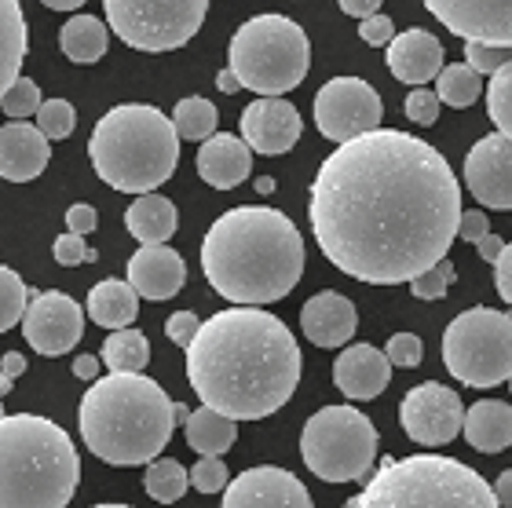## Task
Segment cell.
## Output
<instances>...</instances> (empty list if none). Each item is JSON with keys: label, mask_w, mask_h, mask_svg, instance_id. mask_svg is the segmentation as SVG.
<instances>
[{"label": "cell", "mask_w": 512, "mask_h": 508, "mask_svg": "<svg viewBox=\"0 0 512 508\" xmlns=\"http://www.w3.org/2000/svg\"><path fill=\"white\" fill-rule=\"evenodd\" d=\"M406 117H410L414 125H436L439 96L432 88H414V92L406 96Z\"/></svg>", "instance_id": "cell-44"}, {"label": "cell", "mask_w": 512, "mask_h": 508, "mask_svg": "<svg viewBox=\"0 0 512 508\" xmlns=\"http://www.w3.org/2000/svg\"><path fill=\"white\" fill-rule=\"evenodd\" d=\"M187 282V264L169 245H139L128 260V286L143 300H172Z\"/></svg>", "instance_id": "cell-19"}, {"label": "cell", "mask_w": 512, "mask_h": 508, "mask_svg": "<svg viewBox=\"0 0 512 508\" xmlns=\"http://www.w3.org/2000/svg\"><path fill=\"white\" fill-rule=\"evenodd\" d=\"M11 384H15V381H11L8 373H0V399H4V395L11 392Z\"/></svg>", "instance_id": "cell-58"}, {"label": "cell", "mask_w": 512, "mask_h": 508, "mask_svg": "<svg viewBox=\"0 0 512 508\" xmlns=\"http://www.w3.org/2000/svg\"><path fill=\"white\" fill-rule=\"evenodd\" d=\"M256 191L271 194V191H275V180H271V176H260V180H256Z\"/></svg>", "instance_id": "cell-57"}, {"label": "cell", "mask_w": 512, "mask_h": 508, "mask_svg": "<svg viewBox=\"0 0 512 508\" xmlns=\"http://www.w3.org/2000/svg\"><path fill=\"white\" fill-rule=\"evenodd\" d=\"M227 66L256 96H286L308 77V33L286 15H256L231 37Z\"/></svg>", "instance_id": "cell-8"}, {"label": "cell", "mask_w": 512, "mask_h": 508, "mask_svg": "<svg viewBox=\"0 0 512 508\" xmlns=\"http://www.w3.org/2000/svg\"><path fill=\"white\" fill-rule=\"evenodd\" d=\"M388 381H392V362L374 344H352L333 359V384L348 399H359V403L377 399Z\"/></svg>", "instance_id": "cell-22"}, {"label": "cell", "mask_w": 512, "mask_h": 508, "mask_svg": "<svg viewBox=\"0 0 512 508\" xmlns=\"http://www.w3.org/2000/svg\"><path fill=\"white\" fill-rule=\"evenodd\" d=\"M59 44H63L66 59H74V63H99L107 55L110 33L96 15H74L59 33Z\"/></svg>", "instance_id": "cell-30"}, {"label": "cell", "mask_w": 512, "mask_h": 508, "mask_svg": "<svg viewBox=\"0 0 512 508\" xmlns=\"http://www.w3.org/2000/svg\"><path fill=\"white\" fill-rule=\"evenodd\" d=\"M220 508H315L308 487L293 472L275 465H256L224 487Z\"/></svg>", "instance_id": "cell-17"}, {"label": "cell", "mask_w": 512, "mask_h": 508, "mask_svg": "<svg viewBox=\"0 0 512 508\" xmlns=\"http://www.w3.org/2000/svg\"><path fill=\"white\" fill-rule=\"evenodd\" d=\"M439 103L454 106V110H465L476 99L483 96V74H476L469 63H454L439 70V85H436Z\"/></svg>", "instance_id": "cell-32"}, {"label": "cell", "mask_w": 512, "mask_h": 508, "mask_svg": "<svg viewBox=\"0 0 512 508\" xmlns=\"http://www.w3.org/2000/svg\"><path fill=\"white\" fill-rule=\"evenodd\" d=\"M187 381L202 406L260 421L293 399L300 384L297 337L282 318L238 304L205 318L187 344Z\"/></svg>", "instance_id": "cell-2"}, {"label": "cell", "mask_w": 512, "mask_h": 508, "mask_svg": "<svg viewBox=\"0 0 512 508\" xmlns=\"http://www.w3.org/2000/svg\"><path fill=\"white\" fill-rule=\"evenodd\" d=\"M41 88H37V81H30V77H15V85L0 96V110L11 117V121H26V117H37V110H41Z\"/></svg>", "instance_id": "cell-37"}, {"label": "cell", "mask_w": 512, "mask_h": 508, "mask_svg": "<svg viewBox=\"0 0 512 508\" xmlns=\"http://www.w3.org/2000/svg\"><path fill=\"white\" fill-rule=\"evenodd\" d=\"M509 388H512V377H509Z\"/></svg>", "instance_id": "cell-61"}, {"label": "cell", "mask_w": 512, "mask_h": 508, "mask_svg": "<svg viewBox=\"0 0 512 508\" xmlns=\"http://www.w3.org/2000/svg\"><path fill=\"white\" fill-rule=\"evenodd\" d=\"M388 70L403 85H428L443 70V44L428 30H403L388 41Z\"/></svg>", "instance_id": "cell-24"}, {"label": "cell", "mask_w": 512, "mask_h": 508, "mask_svg": "<svg viewBox=\"0 0 512 508\" xmlns=\"http://www.w3.org/2000/svg\"><path fill=\"white\" fill-rule=\"evenodd\" d=\"M461 432L469 439L472 450L480 454H502L512 446V406L498 399H483L465 410Z\"/></svg>", "instance_id": "cell-25"}, {"label": "cell", "mask_w": 512, "mask_h": 508, "mask_svg": "<svg viewBox=\"0 0 512 508\" xmlns=\"http://www.w3.org/2000/svg\"><path fill=\"white\" fill-rule=\"evenodd\" d=\"M99 366H103V359H96V355H77V359H74V377H77V381H96Z\"/></svg>", "instance_id": "cell-51"}, {"label": "cell", "mask_w": 512, "mask_h": 508, "mask_svg": "<svg viewBox=\"0 0 512 508\" xmlns=\"http://www.w3.org/2000/svg\"><path fill=\"white\" fill-rule=\"evenodd\" d=\"M491 231V223H487V212H480V209H461V220H458V234H461V242H480L483 234Z\"/></svg>", "instance_id": "cell-47"}, {"label": "cell", "mask_w": 512, "mask_h": 508, "mask_svg": "<svg viewBox=\"0 0 512 508\" xmlns=\"http://www.w3.org/2000/svg\"><path fill=\"white\" fill-rule=\"evenodd\" d=\"M194 169H198V176L209 187L231 191V187L249 180V172H253V150H249L246 139L231 136V132H213L209 139H202Z\"/></svg>", "instance_id": "cell-23"}, {"label": "cell", "mask_w": 512, "mask_h": 508, "mask_svg": "<svg viewBox=\"0 0 512 508\" xmlns=\"http://www.w3.org/2000/svg\"><path fill=\"white\" fill-rule=\"evenodd\" d=\"M465 187L483 209H512V136H483L465 158Z\"/></svg>", "instance_id": "cell-16"}, {"label": "cell", "mask_w": 512, "mask_h": 508, "mask_svg": "<svg viewBox=\"0 0 512 508\" xmlns=\"http://www.w3.org/2000/svg\"><path fill=\"white\" fill-rule=\"evenodd\" d=\"M487 114L498 125L502 136H512V59L491 74V88H487Z\"/></svg>", "instance_id": "cell-36"}, {"label": "cell", "mask_w": 512, "mask_h": 508, "mask_svg": "<svg viewBox=\"0 0 512 508\" xmlns=\"http://www.w3.org/2000/svg\"><path fill=\"white\" fill-rule=\"evenodd\" d=\"M300 329L315 348H344L359 329V311L348 297L326 289L300 307Z\"/></svg>", "instance_id": "cell-21"}, {"label": "cell", "mask_w": 512, "mask_h": 508, "mask_svg": "<svg viewBox=\"0 0 512 508\" xmlns=\"http://www.w3.org/2000/svg\"><path fill=\"white\" fill-rule=\"evenodd\" d=\"M183 432H187V446L198 457H224L238 439V421L213 406H198L183 421Z\"/></svg>", "instance_id": "cell-27"}, {"label": "cell", "mask_w": 512, "mask_h": 508, "mask_svg": "<svg viewBox=\"0 0 512 508\" xmlns=\"http://www.w3.org/2000/svg\"><path fill=\"white\" fill-rule=\"evenodd\" d=\"M30 52V33L19 0H0V96L15 85L22 59Z\"/></svg>", "instance_id": "cell-28"}, {"label": "cell", "mask_w": 512, "mask_h": 508, "mask_svg": "<svg viewBox=\"0 0 512 508\" xmlns=\"http://www.w3.org/2000/svg\"><path fill=\"white\" fill-rule=\"evenodd\" d=\"M92 508H132V505H118V501H107V505H92Z\"/></svg>", "instance_id": "cell-59"}, {"label": "cell", "mask_w": 512, "mask_h": 508, "mask_svg": "<svg viewBox=\"0 0 512 508\" xmlns=\"http://www.w3.org/2000/svg\"><path fill=\"white\" fill-rule=\"evenodd\" d=\"M26 304H30V289L11 267L0 264V333H8L22 322L26 315Z\"/></svg>", "instance_id": "cell-35"}, {"label": "cell", "mask_w": 512, "mask_h": 508, "mask_svg": "<svg viewBox=\"0 0 512 508\" xmlns=\"http://www.w3.org/2000/svg\"><path fill=\"white\" fill-rule=\"evenodd\" d=\"M308 220L337 271L370 286H403L450 253L461 183L432 143L374 128L337 143L319 165Z\"/></svg>", "instance_id": "cell-1"}, {"label": "cell", "mask_w": 512, "mask_h": 508, "mask_svg": "<svg viewBox=\"0 0 512 508\" xmlns=\"http://www.w3.org/2000/svg\"><path fill=\"white\" fill-rule=\"evenodd\" d=\"M22 337L37 355H48V359L74 351L81 344V337H85L81 304L74 297L59 293V289L37 293L26 304V315H22Z\"/></svg>", "instance_id": "cell-14"}, {"label": "cell", "mask_w": 512, "mask_h": 508, "mask_svg": "<svg viewBox=\"0 0 512 508\" xmlns=\"http://www.w3.org/2000/svg\"><path fill=\"white\" fill-rule=\"evenodd\" d=\"M202 271L231 304H275L304 275V238L286 212L238 205L205 231Z\"/></svg>", "instance_id": "cell-3"}, {"label": "cell", "mask_w": 512, "mask_h": 508, "mask_svg": "<svg viewBox=\"0 0 512 508\" xmlns=\"http://www.w3.org/2000/svg\"><path fill=\"white\" fill-rule=\"evenodd\" d=\"M300 128L304 125H300L297 106L278 96H260L242 110V139L264 158H278L297 147Z\"/></svg>", "instance_id": "cell-18"}, {"label": "cell", "mask_w": 512, "mask_h": 508, "mask_svg": "<svg viewBox=\"0 0 512 508\" xmlns=\"http://www.w3.org/2000/svg\"><path fill=\"white\" fill-rule=\"evenodd\" d=\"M300 457L322 483H355L374 472L377 428L355 406H322L300 432Z\"/></svg>", "instance_id": "cell-9"}, {"label": "cell", "mask_w": 512, "mask_h": 508, "mask_svg": "<svg viewBox=\"0 0 512 508\" xmlns=\"http://www.w3.org/2000/svg\"><path fill=\"white\" fill-rule=\"evenodd\" d=\"M494 286H498V297L512 307V242L502 249V256L494 260Z\"/></svg>", "instance_id": "cell-48"}, {"label": "cell", "mask_w": 512, "mask_h": 508, "mask_svg": "<svg viewBox=\"0 0 512 508\" xmlns=\"http://www.w3.org/2000/svg\"><path fill=\"white\" fill-rule=\"evenodd\" d=\"M88 158L114 191L150 194L180 165V132L158 106L121 103L96 121Z\"/></svg>", "instance_id": "cell-6"}, {"label": "cell", "mask_w": 512, "mask_h": 508, "mask_svg": "<svg viewBox=\"0 0 512 508\" xmlns=\"http://www.w3.org/2000/svg\"><path fill=\"white\" fill-rule=\"evenodd\" d=\"M0 373H8L11 381L22 377V373H26V359H22V351H8V355L0 359Z\"/></svg>", "instance_id": "cell-53"}, {"label": "cell", "mask_w": 512, "mask_h": 508, "mask_svg": "<svg viewBox=\"0 0 512 508\" xmlns=\"http://www.w3.org/2000/svg\"><path fill=\"white\" fill-rule=\"evenodd\" d=\"M41 4H48V8H55V11H74V8H81L85 0H41Z\"/></svg>", "instance_id": "cell-56"}, {"label": "cell", "mask_w": 512, "mask_h": 508, "mask_svg": "<svg viewBox=\"0 0 512 508\" xmlns=\"http://www.w3.org/2000/svg\"><path fill=\"white\" fill-rule=\"evenodd\" d=\"M450 377L469 388H498L512 377V315L494 307L461 311L443 333Z\"/></svg>", "instance_id": "cell-10"}, {"label": "cell", "mask_w": 512, "mask_h": 508, "mask_svg": "<svg viewBox=\"0 0 512 508\" xmlns=\"http://www.w3.org/2000/svg\"><path fill=\"white\" fill-rule=\"evenodd\" d=\"M0 417H4V406H0Z\"/></svg>", "instance_id": "cell-60"}, {"label": "cell", "mask_w": 512, "mask_h": 508, "mask_svg": "<svg viewBox=\"0 0 512 508\" xmlns=\"http://www.w3.org/2000/svg\"><path fill=\"white\" fill-rule=\"evenodd\" d=\"M425 8L461 41L512 48V0H425Z\"/></svg>", "instance_id": "cell-15"}, {"label": "cell", "mask_w": 512, "mask_h": 508, "mask_svg": "<svg viewBox=\"0 0 512 508\" xmlns=\"http://www.w3.org/2000/svg\"><path fill=\"white\" fill-rule=\"evenodd\" d=\"M231 479H227L224 457H198V465L191 468V487L198 494H220Z\"/></svg>", "instance_id": "cell-41"}, {"label": "cell", "mask_w": 512, "mask_h": 508, "mask_svg": "<svg viewBox=\"0 0 512 508\" xmlns=\"http://www.w3.org/2000/svg\"><path fill=\"white\" fill-rule=\"evenodd\" d=\"M341 4L344 15H352V19H366V15H377L381 8V0H337Z\"/></svg>", "instance_id": "cell-50"}, {"label": "cell", "mask_w": 512, "mask_h": 508, "mask_svg": "<svg viewBox=\"0 0 512 508\" xmlns=\"http://www.w3.org/2000/svg\"><path fill=\"white\" fill-rule=\"evenodd\" d=\"M99 253L85 242V234L66 231L55 238V264L63 267H77V264H96Z\"/></svg>", "instance_id": "cell-43"}, {"label": "cell", "mask_w": 512, "mask_h": 508, "mask_svg": "<svg viewBox=\"0 0 512 508\" xmlns=\"http://www.w3.org/2000/svg\"><path fill=\"white\" fill-rule=\"evenodd\" d=\"M216 106L202 96H191V99H180L176 110H172V125L180 132V139H191V143H202L216 132Z\"/></svg>", "instance_id": "cell-34"}, {"label": "cell", "mask_w": 512, "mask_h": 508, "mask_svg": "<svg viewBox=\"0 0 512 508\" xmlns=\"http://www.w3.org/2000/svg\"><path fill=\"white\" fill-rule=\"evenodd\" d=\"M512 48H502V44H483V41H465V63L476 70V74H494L502 70L512 59Z\"/></svg>", "instance_id": "cell-40"}, {"label": "cell", "mask_w": 512, "mask_h": 508, "mask_svg": "<svg viewBox=\"0 0 512 508\" xmlns=\"http://www.w3.org/2000/svg\"><path fill=\"white\" fill-rule=\"evenodd\" d=\"M384 355H388L392 366L414 370V366H421V359H425V344H421L417 333H395V337H388V344H384Z\"/></svg>", "instance_id": "cell-42"}, {"label": "cell", "mask_w": 512, "mask_h": 508, "mask_svg": "<svg viewBox=\"0 0 512 508\" xmlns=\"http://www.w3.org/2000/svg\"><path fill=\"white\" fill-rule=\"evenodd\" d=\"M399 421L417 446H447L450 439H458L461 424H465L461 395L436 381L417 384L399 403Z\"/></svg>", "instance_id": "cell-13"}, {"label": "cell", "mask_w": 512, "mask_h": 508, "mask_svg": "<svg viewBox=\"0 0 512 508\" xmlns=\"http://www.w3.org/2000/svg\"><path fill=\"white\" fill-rule=\"evenodd\" d=\"M81 483L74 439L48 417H0V508H66Z\"/></svg>", "instance_id": "cell-5"}, {"label": "cell", "mask_w": 512, "mask_h": 508, "mask_svg": "<svg viewBox=\"0 0 512 508\" xmlns=\"http://www.w3.org/2000/svg\"><path fill=\"white\" fill-rule=\"evenodd\" d=\"M359 37L366 44L381 48V44H388L395 37V22L388 15H366V19H359Z\"/></svg>", "instance_id": "cell-45"}, {"label": "cell", "mask_w": 512, "mask_h": 508, "mask_svg": "<svg viewBox=\"0 0 512 508\" xmlns=\"http://www.w3.org/2000/svg\"><path fill=\"white\" fill-rule=\"evenodd\" d=\"M74 125H77V114L70 99H48V103H41V110H37V128H41L48 139H66L74 132Z\"/></svg>", "instance_id": "cell-39"}, {"label": "cell", "mask_w": 512, "mask_h": 508, "mask_svg": "<svg viewBox=\"0 0 512 508\" xmlns=\"http://www.w3.org/2000/svg\"><path fill=\"white\" fill-rule=\"evenodd\" d=\"M99 227V212L92 205H70L66 209V231L74 234H92Z\"/></svg>", "instance_id": "cell-49"}, {"label": "cell", "mask_w": 512, "mask_h": 508, "mask_svg": "<svg viewBox=\"0 0 512 508\" xmlns=\"http://www.w3.org/2000/svg\"><path fill=\"white\" fill-rule=\"evenodd\" d=\"M110 30L139 52H176L202 30L209 0H103Z\"/></svg>", "instance_id": "cell-11"}, {"label": "cell", "mask_w": 512, "mask_h": 508, "mask_svg": "<svg viewBox=\"0 0 512 508\" xmlns=\"http://www.w3.org/2000/svg\"><path fill=\"white\" fill-rule=\"evenodd\" d=\"M344 508H502L494 487L476 472L443 454L384 457L366 487Z\"/></svg>", "instance_id": "cell-7"}, {"label": "cell", "mask_w": 512, "mask_h": 508, "mask_svg": "<svg viewBox=\"0 0 512 508\" xmlns=\"http://www.w3.org/2000/svg\"><path fill=\"white\" fill-rule=\"evenodd\" d=\"M81 439L99 461L118 468L150 465L169 446L176 410L158 381L143 373H107L85 392Z\"/></svg>", "instance_id": "cell-4"}, {"label": "cell", "mask_w": 512, "mask_h": 508, "mask_svg": "<svg viewBox=\"0 0 512 508\" xmlns=\"http://www.w3.org/2000/svg\"><path fill=\"white\" fill-rule=\"evenodd\" d=\"M198 326H202V322H198V315H194V311H176V315L165 322V333H169L172 344L187 348V344L194 340V333H198Z\"/></svg>", "instance_id": "cell-46"}, {"label": "cell", "mask_w": 512, "mask_h": 508, "mask_svg": "<svg viewBox=\"0 0 512 508\" xmlns=\"http://www.w3.org/2000/svg\"><path fill=\"white\" fill-rule=\"evenodd\" d=\"M99 359H103V366H107L110 373H143L150 362V340L132 326L114 329V333L103 340Z\"/></svg>", "instance_id": "cell-31"}, {"label": "cell", "mask_w": 512, "mask_h": 508, "mask_svg": "<svg viewBox=\"0 0 512 508\" xmlns=\"http://www.w3.org/2000/svg\"><path fill=\"white\" fill-rule=\"evenodd\" d=\"M381 117V96L363 77H333L315 96V128L330 143H348L363 132H374V128H381Z\"/></svg>", "instance_id": "cell-12"}, {"label": "cell", "mask_w": 512, "mask_h": 508, "mask_svg": "<svg viewBox=\"0 0 512 508\" xmlns=\"http://www.w3.org/2000/svg\"><path fill=\"white\" fill-rule=\"evenodd\" d=\"M143 487L154 501L161 505H172V501H180L191 487V472L180 465V461H172V457H154L147 465V476H143Z\"/></svg>", "instance_id": "cell-33"}, {"label": "cell", "mask_w": 512, "mask_h": 508, "mask_svg": "<svg viewBox=\"0 0 512 508\" xmlns=\"http://www.w3.org/2000/svg\"><path fill=\"white\" fill-rule=\"evenodd\" d=\"M52 161V139L37 125L8 121L0 125V176L8 183L37 180Z\"/></svg>", "instance_id": "cell-20"}, {"label": "cell", "mask_w": 512, "mask_h": 508, "mask_svg": "<svg viewBox=\"0 0 512 508\" xmlns=\"http://www.w3.org/2000/svg\"><path fill=\"white\" fill-rule=\"evenodd\" d=\"M216 88H220V92H224V96H235L238 88H242V81H238V77H235V70H231V66H227V70H220V77H216Z\"/></svg>", "instance_id": "cell-55"}, {"label": "cell", "mask_w": 512, "mask_h": 508, "mask_svg": "<svg viewBox=\"0 0 512 508\" xmlns=\"http://www.w3.org/2000/svg\"><path fill=\"white\" fill-rule=\"evenodd\" d=\"M454 278H458V271H454V264L443 256L436 267H428V271H421L417 278H410V293H414L417 300H443L447 289L454 286Z\"/></svg>", "instance_id": "cell-38"}, {"label": "cell", "mask_w": 512, "mask_h": 508, "mask_svg": "<svg viewBox=\"0 0 512 508\" xmlns=\"http://www.w3.org/2000/svg\"><path fill=\"white\" fill-rule=\"evenodd\" d=\"M139 311V293L128 282H118V278H107L92 286L88 293V318L103 329H125L136 322Z\"/></svg>", "instance_id": "cell-29"}, {"label": "cell", "mask_w": 512, "mask_h": 508, "mask_svg": "<svg viewBox=\"0 0 512 508\" xmlns=\"http://www.w3.org/2000/svg\"><path fill=\"white\" fill-rule=\"evenodd\" d=\"M125 227L128 234L143 245H161L169 242L176 227H180V216H176V205L165 198V194H136V202L128 205L125 212Z\"/></svg>", "instance_id": "cell-26"}, {"label": "cell", "mask_w": 512, "mask_h": 508, "mask_svg": "<svg viewBox=\"0 0 512 508\" xmlns=\"http://www.w3.org/2000/svg\"><path fill=\"white\" fill-rule=\"evenodd\" d=\"M476 249H480V260H487V264H494V260L502 256L505 242H502V238H498V234H494V231H487V234H483V238H480V242H476Z\"/></svg>", "instance_id": "cell-52"}, {"label": "cell", "mask_w": 512, "mask_h": 508, "mask_svg": "<svg viewBox=\"0 0 512 508\" xmlns=\"http://www.w3.org/2000/svg\"><path fill=\"white\" fill-rule=\"evenodd\" d=\"M494 498H498L502 508H512V468L498 476V483H494Z\"/></svg>", "instance_id": "cell-54"}]
</instances>
